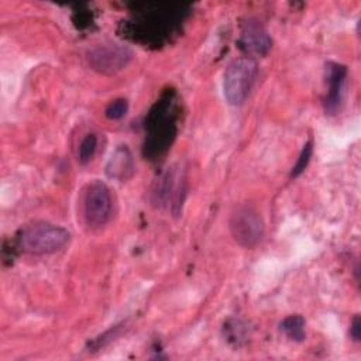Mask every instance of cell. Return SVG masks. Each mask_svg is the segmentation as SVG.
Segmentation results:
<instances>
[{"label": "cell", "instance_id": "obj_1", "mask_svg": "<svg viewBox=\"0 0 361 361\" xmlns=\"http://www.w3.org/2000/svg\"><path fill=\"white\" fill-rule=\"evenodd\" d=\"M71 240V233L48 221H38L25 227L20 237V248L31 255H47L59 251Z\"/></svg>", "mask_w": 361, "mask_h": 361}, {"label": "cell", "instance_id": "obj_2", "mask_svg": "<svg viewBox=\"0 0 361 361\" xmlns=\"http://www.w3.org/2000/svg\"><path fill=\"white\" fill-rule=\"evenodd\" d=\"M258 75V65L250 56H241L231 61L223 76V92L224 97L231 106L243 104Z\"/></svg>", "mask_w": 361, "mask_h": 361}, {"label": "cell", "instance_id": "obj_3", "mask_svg": "<svg viewBox=\"0 0 361 361\" xmlns=\"http://www.w3.org/2000/svg\"><path fill=\"white\" fill-rule=\"evenodd\" d=\"M113 200L106 183L94 180L87 185L83 197V216L89 227L97 228L104 226L111 217Z\"/></svg>", "mask_w": 361, "mask_h": 361}, {"label": "cell", "instance_id": "obj_4", "mask_svg": "<svg viewBox=\"0 0 361 361\" xmlns=\"http://www.w3.org/2000/svg\"><path fill=\"white\" fill-rule=\"evenodd\" d=\"M230 231L240 245L252 248L264 235V221L255 209L241 206L230 217Z\"/></svg>", "mask_w": 361, "mask_h": 361}, {"label": "cell", "instance_id": "obj_5", "mask_svg": "<svg viewBox=\"0 0 361 361\" xmlns=\"http://www.w3.org/2000/svg\"><path fill=\"white\" fill-rule=\"evenodd\" d=\"M131 58L133 52L127 47L109 44L94 48L89 55V62L93 69L102 73H114L127 66Z\"/></svg>", "mask_w": 361, "mask_h": 361}, {"label": "cell", "instance_id": "obj_6", "mask_svg": "<svg viewBox=\"0 0 361 361\" xmlns=\"http://www.w3.org/2000/svg\"><path fill=\"white\" fill-rule=\"evenodd\" d=\"M347 78V68L338 62L326 63V82L327 93L324 97V110L329 114H334L343 100L344 83Z\"/></svg>", "mask_w": 361, "mask_h": 361}, {"label": "cell", "instance_id": "obj_7", "mask_svg": "<svg viewBox=\"0 0 361 361\" xmlns=\"http://www.w3.org/2000/svg\"><path fill=\"white\" fill-rule=\"evenodd\" d=\"M240 47L251 55L264 56L271 49L272 39L258 21L248 20L244 23L241 30Z\"/></svg>", "mask_w": 361, "mask_h": 361}, {"label": "cell", "instance_id": "obj_8", "mask_svg": "<svg viewBox=\"0 0 361 361\" xmlns=\"http://www.w3.org/2000/svg\"><path fill=\"white\" fill-rule=\"evenodd\" d=\"M133 172H134V161H133L131 152L126 145H120L111 154L106 165V173L110 178L126 180L133 175Z\"/></svg>", "mask_w": 361, "mask_h": 361}, {"label": "cell", "instance_id": "obj_9", "mask_svg": "<svg viewBox=\"0 0 361 361\" xmlns=\"http://www.w3.org/2000/svg\"><path fill=\"white\" fill-rule=\"evenodd\" d=\"M281 330L293 341H303L305 334V319L300 314H292L282 320Z\"/></svg>", "mask_w": 361, "mask_h": 361}, {"label": "cell", "instance_id": "obj_10", "mask_svg": "<svg viewBox=\"0 0 361 361\" xmlns=\"http://www.w3.org/2000/svg\"><path fill=\"white\" fill-rule=\"evenodd\" d=\"M96 148H97V137L93 133L86 134L79 144V152H78L79 161L82 164L90 162L96 154Z\"/></svg>", "mask_w": 361, "mask_h": 361}, {"label": "cell", "instance_id": "obj_11", "mask_svg": "<svg viewBox=\"0 0 361 361\" xmlns=\"http://www.w3.org/2000/svg\"><path fill=\"white\" fill-rule=\"evenodd\" d=\"M312 154H313V142H312V140H309V141L303 145V148H302V151H300V154H299V158H298L296 164L293 165V168H292V171H290V178L299 176V175L306 169V166H307L309 162H310Z\"/></svg>", "mask_w": 361, "mask_h": 361}, {"label": "cell", "instance_id": "obj_12", "mask_svg": "<svg viewBox=\"0 0 361 361\" xmlns=\"http://www.w3.org/2000/svg\"><path fill=\"white\" fill-rule=\"evenodd\" d=\"M127 110H128V102L121 97L109 103V106L104 110V114L109 120H120L121 117L126 116Z\"/></svg>", "mask_w": 361, "mask_h": 361}, {"label": "cell", "instance_id": "obj_13", "mask_svg": "<svg viewBox=\"0 0 361 361\" xmlns=\"http://www.w3.org/2000/svg\"><path fill=\"white\" fill-rule=\"evenodd\" d=\"M350 334L353 337V340L360 341L361 337V322H360V316H355L351 322V327H350Z\"/></svg>", "mask_w": 361, "mask_h": 361}]
</instances>
